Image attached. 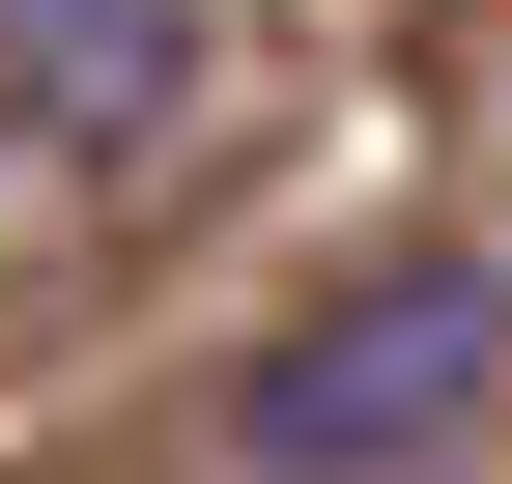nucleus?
Instances as JSON below:
<instances>
[{"label": "nucleus", "mask_w": 512, "mask_h": 484, "mask_svg": "<svg viewBox=\"0 0 512 484\" xmlns=\"http://www.w3.org/2000/svg\"><path fill=\"white\" fill-rule=\"evenodd\" d=\"M171 86H200V0H0V143L114 171V143H171Z\"/></svg>", "instance_id": "nucleus-2"}, {"label": "nucleus", "mask_w": 512, "mask_h": 484, "mask_svg": "<svg viewBox=\"0 0 512 484\" xmlns=\"http://www.w3.org/2000/svg\"><path fill=\"white\" fill-rule=\"evenodd\" d=\"M512 428V257H370L342 314H285L228 371V456L256 484H427Z\"/></svg>", "instance_id": "nucleus-1"}]
</instances>
